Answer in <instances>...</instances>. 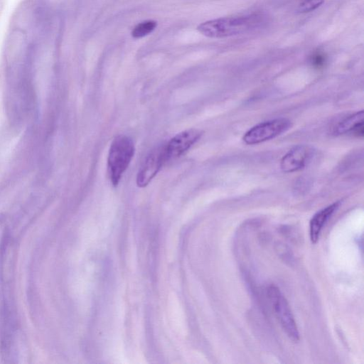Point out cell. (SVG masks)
I'll use <instances>...</instances> for the list:
<instances>
[{"label": "cell", "instance_id": "cell-5", "mask_svg": "<svg viewBox=\"0 0 364 364\" xmlns=\"http://www.w3.org/2000/svg\"><path fill=\"white\" fill-rule=\"evenodd\" d=\"M167 161L165 145L151 151L138 171L137 186L141 188L146 186Z\"/></svg>", "mask_w": 364, "mask_h": 364}, {"label": "cell", "instance_id": "cell-1", "mask_svg": "<svg viewBox=\"0 0 364 364\" xmlns=\"http://www.w3.org/2000/svg\"><path fill=\"white\" fill-rule=\"evenodd\" d=\"M263 22L262 15L251 14L209 20L198 25L197 30L206 37L222 38L247 33Z\"/></svg>", "mask_w": 364, "mask_h": 364}, {"label": "cell", "instance_id": "cell-6", "mask_svg": "<svg viewBox=\"0 0 364 364\" xmlns=\"http://www.w3.org/2000/svg\"><path fill=\"white\" fill-rule=\"evenodd\" d=\"M315 149L309 145H296L281 159L280 167L285 173H292L304 168L312 160Z\"/></svg>", "mask_w": 364, "mask_h": 364}, {"label": "cell", "instance_id": "cell-4", "mask_svg": "<svg viewBox=\"0 0 364 364\" xmlns=\"http://www.w3.org/2000/svg\"><path fill=\"white\" fill-rule=\"evenodd\" d=\"M291 126V121L284 117L265 121L247 130L242 140L248 145L258 144L277 137L289 129Z\"/></svg>", "mask_w": 364, "mask_h": 364}, {"label": "cell", "instance_id": "cell-8", "mask_svg": "<svg viewBox=\"0 0 364 364\" xmlns=\"http://www.w3.org/2000/svg\"><path fill=\"white\" fill-rule=\"evenodd\" d=\"M341 201H336L316 212L309 223V235L312 243L318 240L321 232L333 213L338 209Z\"/></svg>", "mask_w": 364, "mask_h": 364}, {"label": "cell", "instance_id": "cell-7", "mask_svg": "<svg viewBox=\"0 0 364 364\" xmlns=\"http://www.w3.org/2000/svg\"><path fill=\"white\" fill-rule=\"evenodd\" d=\"M198 129H189L177 134L165 144L167 160L177 158L188 150L203 135Z\"/></svg>", "mask_w": 364, "mask_h": 364}, {"label": "cell", "instance_id": "cell-12", "mask_svg": "<svg viewBox=\"0 0 364 364\" xmlns=\"http://www.w3.org/2000/svg\"><path fill=\"white\" fill-rule=\"evenodd\" d=\"M325 0H304L298 7V11L300 13L311 12L321 6Z\"/></svg>", "mask_w": 364, "mask_h": 364}, {"label": "cell", "instance_id": "cell-9", "mask_svg": "<svg viewBox=\"0 0 364 364\" xmlns=\"http://www.w3.org/2000/svg\"><path fill=\"white\" fill-rule=\"evenodd\" d=\"M336 134H350L357 137L364 135L363 111L350 114L338 122L335 128Z\"/></svg>", "mask_w": 364, "mask_h": 364}, {"label": "cell", "instance_id": "cell-3", "mask_svg": "<svg viewBox=\"0 0 364 364\" xmlns=\"http://www.w3.org/2000/svg\"><path fill=\"white\" fill-rule=\"evenodd\" d=\"M267 294L274 314L282 329L291 341H299L298 328L287 300L279 289L273 285L268 288Z\"/></svg>", "mask_w": 364, "mask_h": 364}, {"label": "cell", "instance_id": "cell-10", "mask_svg": "<svg viewBox=\"0 0 364 364\" xmlns=\"http://www.w3.org/2000/svg\"><path fill=\"white\" fill-rule=\"evenodd\" d=\"M157 23L155 21L147 20L138 23L132 30V36L134 38H142L151 33L156 27Z\"/></svg>", "mask_w": 364, "mask_h": 364}, {"label": "cell", "instance_id": "cell-11", "mask_svg": "<svg viewBox=\"0 0 364 364\" xmlns=\"http://www.w3.org/2000/svg\"><path fill=\"white\" fill-rule=\"evenodd\" d=\"M309 60L313 68L321 69L325 66L327 62V56L323 51L316 50L310 55Z\"/></svg>", "mask_w": 364, "mask_h": 364}, {"label": "cell", "instance_id": "cell-2", "mask_svg": "<svg viewBox=\"0 0 364 364\" xmlns=\"http://www.w3.org/2000/svg\"><path fill=\"white\" fill-rule=\"evenodd\" d=\"M134 154V146L131 138L125 135H118L113 139L109 150L107 168L114 186L118 185Z\"/></svg>", "mask_w": 364, "mask_h": 364}]
</instances>
